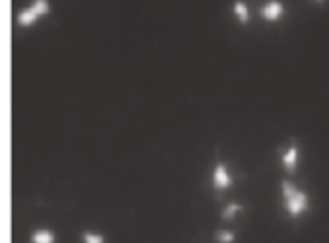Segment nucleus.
<instances>
[{"instance_id": "obj_8", "label": "nucleus", "mask_w": 329, "mask_h": 243, "mask_svg": "<svg viewBox=\"0 0 329 243\" xmlns=\"http://www.w3.org/2000/svg\"><path fill=\"white\" fill-rule=\"evenodd\" d=\"M242 211H244V207H242L240 203H229V205H225V209L221 211V220L230 222V220H234Z\"/></svg>"}, {"instance_id": "obj_10", "label": "nucleus", "mask_w": 329, "mask_h": 243, "mask_svg": "<svg viewBox=\"0 0 329 243\" xmlns=\"http://www.w3.org/2000/svg\"><path fill=\"white\" fill-rule=\"evenodd\" d=\"M29 8H31L39 18H41V16H49V12H51V4H49L47 0H35Z\"/></svg>"}, {"instance_id": "obj_2", "label": "nucleus", "mask_w": 329, "mask_h": 243, "mask_svg": "<svg viewBox=\"0 0 329 243\" xmlns=\"http://www.w3.org/2000/svg\"><path fill=\"white\" fill-rule=\"evenodd\" d=\"M211 185H213L215 191H227L234 185V180L230 176L227 162H217L215 164L213 174H211Z\"/></svg>"}, {"instance_id": "obj_7", "label": "nucleus", "mask_w": 329, "mask_h": 243, "mask_svg": "<svg viewBox=\"0 0 329 243\" xmlns=\"http://www.w3.org/2000/svg\"><path fill=\"white\" fill-rule=\"evenodd\" d=\"M37 20H39V16L33 12L31 8H26V10L18 12V16H16V22H18L22 27H31V25L37 24Z\"/></svg>"}, {"instance_id": "obj_11", "label": "nucleus", "mask_w": 329, "mask_h": 243, "mask_svg": "<svg viewBox=\"0 0 329 243\" xmlns=\"http://www.w3.org/2000/svg\"><path fill=\"white\" fill-rule=\"evenodd\" d=\"M82 240L83 243H105V236H101L97 232H83Z\"/></svg>"}, {"instance_id": "obj_1", "label": "nucleus", "mask_w": 329, "mask_h": 243, "mask_svg": "<svg viewBox=\"0 0 329 243\" xmlns=\"http://www.w3.org/2000/svg\"><path fill=\"white\" fill-rule=\"evenodd\" d=\"M281 197H283V209L289 218H300L310 209V197L304 189H298L295 183L289 180L281 182Z\"/></svg>"}, {"instance_id": "obj_9", "label": "nucleus", "mask_w": 329, "mask_h": 243, "mask_svg": "<svg viewBox=\"0 0 329 243\" xmlns=\"http://www.w3.org/2000/svg\"><path fill=\"white\" fill-rule=\"evenodd\" d=\"M215 242L217 243H234L236 242V234L232 230H227V228H221L215 232Z\"/></svg>"}, {"instance_id": "obj_4", "label": "nucleus", "mask_w": 329, "mask_h": 243, "mask_svg": "<svg viewBox=\"0 0 329 243\" xmlns=\"http://www.w3.org/2000/svg\"><path fill=\"white\" fill-rule=\"evenodd\" d=\"M298 160H300V151H298V145L293 143L291 147H287V151L283 152V156H281V164H283L287 174H295Z\"/></svg>"}, {"instance_id": "obj_3", "label": "nucleus", "mask_w": 329, "mask_h": 243, "mask_svg": "<svg viewBox=\"0 0 329 243\" xmlns=\"http://www.w3.org/2000/svg\"><path fill=\"white\" fill-rule=\"evenodd\" d=\"M285 12L287 10H285V4L281 0H267V2H263L260 16H262V20H265V22L275 24V22H279L285 16Z\"/></svg>"}, {"instance_id": "obj_6", "label": "nucleus", "mask_w": 329, "mask_h": 243, "mask_svg": "<svg viewBox=\"0 0 329 243\" xmlns=\"http://www.w3.org/2000/svg\"><path fill=\"white\" fill-rule=\"evenodd\" d=\"M232 14H234V18L238 20V24H242V25L250 24V10H248V4H246V2L236 0V2L232 4Z\"/></svg>"}, {"instance_id": "obj_5", "label": "nucleus", "mask_w": 329, "mask_h": 243, "mask_svg": "<svg viewBox=\"0 0 329 243\" xmlns=\"http://www.w3.org/2000/svg\"><path fill=\"white\" fill-rule=\"evenodd\" d=\"M31 243H56V236L51 228H37L29 238Z\"/></svg>"}]
</instances>
